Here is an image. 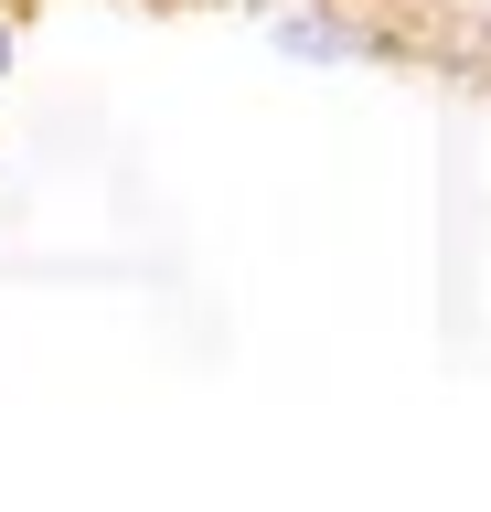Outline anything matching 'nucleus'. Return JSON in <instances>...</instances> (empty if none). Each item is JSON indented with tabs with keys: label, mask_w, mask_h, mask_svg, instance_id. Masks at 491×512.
<instances>
[]
</instances>
